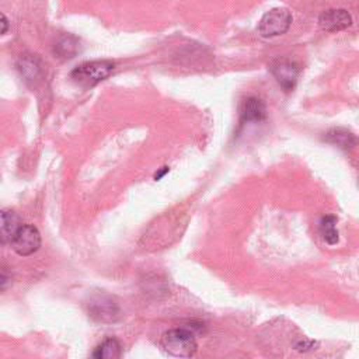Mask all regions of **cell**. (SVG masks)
I'll list each match as a JSON object with an SVG mask.
<instances>
[{
  "label": "cell",
  "mask_w": 359,
  "mask_h": 359,
  "mask_svg": "<svg viewBox=\"0 0 359 359\" xmlns=\"http://www.w3.org/2000/svg\"><path fill=\"white\" fill-rule=\"evenodd\" d=\"M55 52L65 59L73 58L79 52V41L75 37H62L57 45H55Z\"/></svg>",
  "instance_id": "11"
},
{
  "label": "cell",
  "mask_w": 359,
  "mask_h": 359,
  "mask_svg": "<svg viewBox=\"0 0 359 359\" xmlns=\"http://www.w3.org/2000/svg\"><path fill=\"white\" fill-rule=\"evenodd\" d=\"M2 225H0V234H2V243H12L13 237L19 232V229L23 226L20 223L19 215L12 209H3L2 213Z\"/></svg>",
  "instance_id": "9"
},
{
  "label": "cell",
  "mask_w": 359,
  "mask_h": 359,
  "mask_svg": "<svg viewBox=\"0 0 359 359\" xmlns=\"http://www.w3.org/2000/svg\"><path fill=\"white\" fill-rule=\"evenodd\" d=\"M2 26H3V30H2V34H6L8 33V29H9V20L5 15H2Z\"/></svg>",
  "instance_id": "15"
},
{
  "label": "cell",
  "mask_w": 359,
  "mask_h": 359,
  "mask_svg": "<svg viewBox=\"0 0 359 359\" xmlns=\"http://www.w3.org/2000/svg\"><path fill=\"white\" fill-rule=\"evenodd\" d=\"M292 24V13L288 9H272L267 12L258 24V33L264 38H274L285 34Z\"/></svg>",
  "instance_id": "3"
},
{
  "label": "cell",
  "mask_w": 359,
  "mask_h": 359,
  "mask_svg": "<svg viewBox=\"0 0 359 359\" xmlns=\"http://www.w3.org/2000/svg\"><path fill=\"white\" fill-rule=\"evenodd\" d=\"M114 72V64L110 61L86 62L75 68L71 73L72 80L82 87H92L106 80Z\"/></svg>",
  "instance_id": "2"
},
{
  "label": "cell",
  "mask_w": 359,
  "mask_h": 359,
  "mask_svg": "<svg viewBox=\"0 0 359 359\" xmlns=\"http://www.w3.org/2000/svg\"><path fill=\"white\" fill-rule=\"evenodd\" d=\"M267 118V107L262 100L257 97H248L244 100L240 110L241 124L247 122H261Z\"/></svg>",
  "instance_id": "8"
},
{
  "label": "cell",
  "mask_w": 359,
  "mask_h": 359,
  "mask_svg": "<svg viewBox=\"0 0 359 359\" xmlns=\"http://www.w3.org/2000/svg\"><path fill=\"white\" fill-rule=\"evenodd\" d=\"M162 346L164 351L177 358H191L197 352V341L191 331L187 328H173L163 334Z\"/></svg>",
  "instance_id": "1"
},
{
  "label": "cell",
  "mask_w": 359,
  "mask_h": 359,
  "mask_svg": "<svg viewBox=\"0 0 359 359\" xmlns=\"http://www.w3.org/2000/svg\"><path fill=\"white\" fill-rule=\"evenodd\" d=\"M93 356L99 359H117L121 356V344L115 338H108L94 349Z\"/></svg>",
  "instance_id": "10"
},
{
  "label": "cell",
  "mask_w": 359,
  "mask_h": 359,
  "mask_svg": "<svg viewBox=\"0 0 359 359\" xmlns=\"http://www.w3.org/2000/svg\"><path fill=\"white\" fill-rule=\"evenodd\" d=\"M12 247L13 250L22 255V257H29L37 253L41 247V234L38 229L33 225H23L16 236L12 240Z\"/></svg>",
  "instance_id": "4"
},
{
  "label": "cell",
  "mask_w": 359,
  "mask_h": 359,
  "mask_svg": "<svg viewBox=\"0 0 359 359\" xmlns=\"http://www.w3.org/2000/svg\"><path fill=\"white\" fill-rule=\"evenodd\" d=\"M90 316L100 323H114L120 317L118 304L108 296H97L89 304Z\"/></svg>",
  "instance_id": "5"
},
{
  "label": "cell",
  "mask_w": 359,
  "mask_h": 359,
  "mask_svg": "<svg viewBox=\"0 0 359 359\" xmlns=\"http://www.w3.org/2000/svg\"><path fill=\"white\" fill-rule=\"evenodd\" d=\"M324 141H327L328 143H332L338 148H342V149H349L355 145V138L352 136V134H349L346 131H342V129L330 131L324 136Z\"/></svg>",
  "instance_id": "12"
},
{
  "label": "cell",
  "mask_w": 359,
  "mask_h": 359,
  "mask_svg": "<svg viewBox=\"0 0 359 359\" xmlns=\"http://www.w3.org/2000/svg\"><path fill=\"white\" fill-rule=\"evenodd\" d=\"M337 226V218L335 216H324L320 220V233L323 239L328 244H337L338 243V230L335 229Z\"/></svg>",
  "instance_id": "13"
},
{
  "label": "cell",
  "mask_w": 359,
  "mask_h": 359,
  "mask_svg": "<svg viewBox=\"0 0 359 359\" xmlns=\"http://www.w3.org/2000/svg\"><path fill=\"white\" fill-rule=\"evenodd\" d=\"M318 24L325 31L337 33L348 29L352 24V17L345 9H331L320 15Z\"/></svg>",
  "instance_id": "7"
},
{
  "label": "cell",
  "mask_w": 359,
  "mask_h": 359,
  "mask_svg": "<svg viewBox=\"0 0 359 359\" xmlns=\"http://www.w3.org/2000/svg\"><path fill=\"white\" fill-rule=\"evenodd\" d=\"M271 72L276 79V82L286 92H290L295 87L299 76V68L296 64L286 59H279L271 65Z\"/></svg>",
  "instance_id": "6"
},
{
  "label": "cell",
  "mask_w": 359,
  "mask_h": 359,
  "mask_svg": "<svg viewBox=\"0 0 359 359\" xmlns=\"http://www.w3.org/2000/svg\"><path fill=\"white\" fill-rule=\"evenodd\" d=\"M166 173H169V167H164V170L163 171H160V173H156V176H155V178L156 180H160Z\"/></svg>",
  "instance_id": "16"
},
{
  "label": "cell",
  "mask_w": 359,
  "mask_h": 359,
  "mask_svg": "<svg viewBox=\"0 0 359 359\" xmlns=\"http://www.w3.org/2000/svg\"><path fill=\"white\" fill-rule=\"evenodd\" d=\"M20 71L27 78V79H36L40 73V66L36 62V59L33 58H24L22 59V65H20Z\"/></svg>",
  "instance_id": "14"
}]
</instances>
